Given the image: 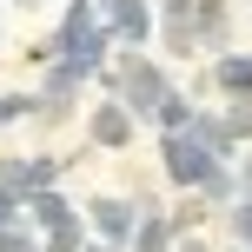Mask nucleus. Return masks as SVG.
I'll return each instance as SVG.
<instances>
[{"mask_svg":"<svg viewBox=\"0 0 252 252\" xmlns=\"http://www.w3.org/2000/svg\"><path fill=\"white\" fill-rule=\"evenodd\" d=\"M232 0H192V53H226L232 27H226Z\"/></svg>","mask_w":252,"mask_h":252,"instance_id":"423d86ee","label":"nucleus"},{"mask_svg":"<svg viewBox=\"0 0 252 252\" xmlns=\"http://www.w3.org/2000/svg\"><path fill=\"white\" fill-rule=\"evenodd\" d=\"M133 113H126V106L120 100H100V106H93V120H87V139H93V146H100V153H126V146H133Z\"/></svg>","mask_w":252,"mask_h":252,"instance_id":"39448f33","label":"nucleus"},{"mask_svg":"<svg viewBox=\"0 0 252 252\" xmlns=\"http://www.w3.org/2000/svg\"><path fill=\"white\" fill-rule=\"evenodd\" d=\"M246 252H252V246H246Z\"/></svg>","mask_w":252,"mask_h":252,"instance_id":"aec40b11","label":"nucleus"},{"mask_svg":"<svg viewBox=\"0 0 252 252\" xmlns=\"http://www.w3.org/2000/svg\"><path fill=\"white\" fill-rule=\"evenodd\" d=\"M159 166H166V179H173L179 192H199L206 173H213V166H226V159H213L192 133H159Z\"/></svg>","mask_w":252,"mask_h":252,"instance_id":"f03ea898","label":"nucleus"},{"mask_svg":"<svg viewBox=\"0 0 252 252\" xmlns=\"http://www.w3.org/2000/svg\"><path fill=\"white\" fill-rule=\"evenodd\" d=\"M232 159H239L232 166V186H239V199H252V146H239Z\"/></svg>","mask_w":252,"mask_h":252,"instance_id":"2eb2a0df","label":"nucleus"},{"mask_svg":"<svg viewBox=\"0 0 252 252\" xmlns=\"http://www.w3.org/2000/svg\"><path fill=\"white\" fill-rule=\"evenodd\" d=\"M153 199H120V192H100V199L87 206V219H93V232H100V246H126L133 239V226H139V213H146Z\"/></svg>","mask_w":252,"mask_h":252,"instance_id":"7ed1b4c3","label":"nucleus"},{"mask_svg":"<svg viewBox=\"0 0 252 252\" xmlns=\"http://www.w3.org/2000/svg\"><path fill=\"white\" fill-rule=\"evenodd\" d=\"M100 80H106V87L120 93V106H126L133 120H153V106H159L166 93H173V73H166V66L153 60L146 47H139V53H126V47H120L113 73H100Z\"/></svg>","mask_w":252,"mask_h":252,"instance_id":"f257e3e1","label":"nucleus"},{"mask_svg":"<svg viewBox=\"0 0 252 252\" xmlns=\"http://www.w3.org/2000/svg\"><path fill=\"white\" fill-rule=\"evenodd\" d=\"M27 206H33V226H47V232L73 219V206H66V199H60L53 186H47V192H27Z\"/></svg>","mask_w":252,"mask_h":252,"instance_id":"1a4fd4ad","label":"nucleus"},{"mask_svg":"<svg viewBox=\"0 0 252 252\" xmlns=\"http://www.w3.org/2000/svg\"><path fill=\"white\" fill-rule=\"evenodd\" d=\"M0 252H40V239L20 232V226H0Z\"/></svg>","mask_w":252,"mask_h":252,"instance_id":"4468645a","label":"nucleus"},{"mask_svg":"<svg viewBox=\"0 0 252 252\" xmlns=\"http://www.w3.org/2000/svg\"><path fill=\"white\" fill-rule=\"evenodd\" d=\"M226 219H232V239H239V246H252V199H239Z\"/></svg>","mask_w":252,"mask_h":252,"instance_id":"dca6fc26","label":"nucleus"},{"mask_svg":"<svg viewBox=\"0 0 252 252\" xmlns=\"http://www.w3.org/2000/svg\"><path fill=\"white\" fill-rule=\"evenodd\" d=\"M80 246H87V232H80V219H66V226L47 232V246H40V252H80Z\"/></svg>","mask_w":252,"mask_h":252,"instance_id":"ddd939ff","label":"nucleus"},{"mask_svg":"<svg viewBox=\"0 0 252 252\" xmlns=\"http://www.w3.org/2000/svg\"><path fill=\"white\" fill-rule=\"evenodd\" d=\"M213 87L226 93V100H252V47L213 53Z\"/></svg>","mask_w":252,"mask_h":252,"instance_id":"0eeeda50","label":"nucleus"},{"mask_svg":"<svg viewBox=\"0 0 252 252\" xmlns=\"http://www.w3.org/2000/svg\"><path fill=\"white\" fill-rule=\"evenodd\" d=\"M106 33H113L126 53H139L153 40V0H106Z\"/></svg>","mask_w":252,"mask_h":252,"instance_id":"20e7f679","label":"nucleus"},{"mask_svg":"<svg viewBox=\"0 0 252 252\" xmlns=\"http://www.w3.org/2000/svg\"><path fill=\"white\" fill-rule=\"evenodd\" d=\"M232 252H246V246H232Z\"/></svg>","mask_w":252,"mask_h":252,"instance_id":"6ab92c4d","label":"nucleus"},{"mask_svg":"<svg viewBox=\"0 0 252 252\" xmlns=\"http://www.w3.org/2000/svg\"><path fill=\"white\" fill-rule=\"evenodd\" d=\"M206 219H213V213H206V199H199V192H186V199H179V206H173V213H166V226H173V232H179V239H186V232H199V226H206Z\"/></svg>","mask_w":252,"mask_h":252,"instance_id":"9b49d317","label":"nucleus"},{"mask_svg":"<svg viewBox=\"0 0 252 252\" xmlns=\"http://www.w3.org/2000/svg\"><path fill=\"white\" fill-rule=\"evenodd\" d=\"M173 239H179V232L166 226V213H159V206H146L139 226H133V239H126V252H173Z\"/></svg>","mask_w":252,"mask_h":252,"instance_id":"6e6552de","label":"nucleus"},{"mask_svg":"<svg viewBox=\"0 0 252 252\" xmlns=\"http://www.w3.org/2000/svg\"><path fill=\"white\" fill-rule=\"evenodd\" d=\"M80 252H113V246H80Z\"/></svg>","mask_w":252,"mask_h":252,"instance_id":"f3484780","label":"nucleus"},{"mask_svg":"<svg viewBox=\"0 0 252 252\" xmlns=\"http://www.w3.org/2000/svg\"><path fill=\"white\" fill-rule=\"evenodd\" d=\"M226 133H232V146H252V100H226Z\"/></svg>","mask_w":252,"mask_h":252,"instance_id":"f8f14e48","label":"nucleus"},{"mask_svg":"<svg viewBox=\"0 0 252 252\" xmlns=\"http://www.w3.org/2000/svg\"><path fill=\"white\" fill-rule=\"evenodd\" d=\"M186 120H192V100H186V93H166V100L159 106H153V126H159V133H186Z\"/></svg>","mask_w":252,"mask_h":252,"instance_id":"9d476101","label":"nucleus"},{"mask_svg":"<svg viewBox=\"0 0 252 252\" xmlns=\"http://www.w3.org/2000/svg\"><path fill=\"white\" fill-rule=\"evenodd\" d=\"M20 7H40V0H20Z\"/></svg>","mask_w":252,"mask_h":252,"instance_id":"a211bd4d","label":"nucleus"}]
</instances>
